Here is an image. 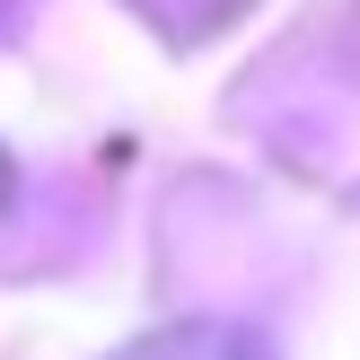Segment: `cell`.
<instances>
[{
	"instance_id": "obj_1",
	"label": "cell",
	"mask_w": 360,
	"mask_h": 360,
	"mask_svg": "<svg viewBox=\"0 0 360 360\" xmlns=\"http://www.w3.org/2000/svg\"><path fill=\"white\" fill-rule=\"evenodd\" d=\"M115 360H273V352H264L246 326L202 316V326H167V334H150V343H132V352H115Z\"/></svg>"
},
{
	"instance_id": "obj_2",
	"label": "cell",
	"mask_w": 360,
	"mask_h": 360,
	"mask_svg": "<svg viewBox=\"0 0 360 360\" xmlns=\"http://www.w3.org/2000/svg\"><path fill=\"white\" fill-rule=\"evenodd\" d=\"M9 185H18V176H9V158H0V211H9Z\"/></svg>"
}]
</instances>
